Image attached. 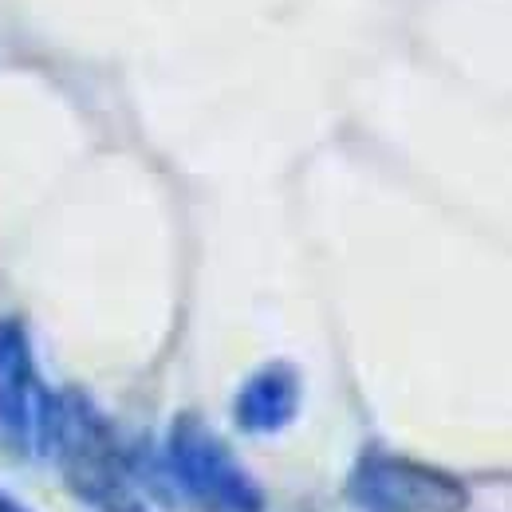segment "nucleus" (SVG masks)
Wrapping results in <instances>:
<instances>
[{
    "label": "nucleus",
    "instance_id": "f257e3e1",
    "mask_svg": "<svg viewBox=\"0 0 512 512\" xmlns=\"http://www.w3.org/2000/svg\"><path fill=\"white\" fill-rule=\"evenodd\" d=\"M355 501L367 512H461L465 489L453 485L442 473L418 469V465H363L355 485Z\"/></svg>",
    "mask_w": 512,
    "mask_h": 512
},
{
    "label": "nucleus",
    "instance_id": "f03ea898",
    "mask_svg": "<svg viewBox=\"0 0 512 512\" xmlns=\"http://www.w3.org/2000/svg\"><path fill=\"white\" fill-rule=\"evenodd\" d=\"M174 469L182 473L186 489L201 501H213L229 512H260V493L249 485V477L233 465V457L217 442L182 430L174 438Z\"/></svg>",
    "mask_w": 512,
    "mask_h": 512
},
{
    "label": "nucleus",
    "instance_id": "7ed1b4c3",
    "mask_svg": "<svg viewBox=\"0 0 512 512\" xmlns=\"http://www.w3.org/2000/svg\"><path fill=\"white\" fill-rule=\"evenodd\" d=\"M71 489L91 501L99 512H142L138 497L130 493V485L115 473L111 457L103 453V446L95 438H83L79 449H71V465H67Z\"/></svg>",
    "mask_w": 512,
    "mask_h": 512
},
{
    "label": "nucleus",
    "instance_id": "20e7f679",
    "mask_svg": "<svg viewBox=\"0 0 512 512\" xmlns=\"http://www.w3.org/2000/svg\"><path fill=\"white\" fill-rule=\"evenodd\" d=\"M0 512H28V509H24V505H16L8 493H0Z\"/></svg>",
    "mask_w": 512,
    "mask_h": 512
}]
</instances>
